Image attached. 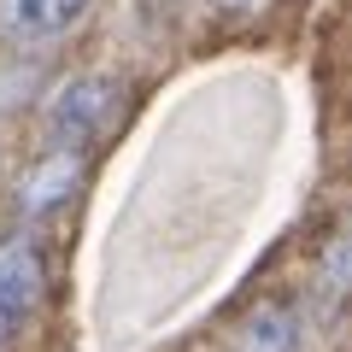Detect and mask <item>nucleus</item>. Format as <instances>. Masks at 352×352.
I'll return each mask as SVG.
<instances>
[{"mask_svg":"<svg viewBox=\"0 0 352 352\" xmlns=\"http://www.w3.org/2000/svg\"><path fill=\"white\" fill-rule=\"evenodd\" d=\"M112 106H118V76H76L53 94L41 135H47V147H82L106 129Z\"/></svg>","mask_w":352,"mask_h":352,"instance_id":"f257e3e1","label":"nucleus"},{"mask_svg":"<svg viewBox=\"0 0 352 352\" xmlns=\"http://www.w3.org/2000/svg\"><path fill=\"white\" fill-rule=\"evenodd\" d=\"M41 282H47L41 247L30 235H6L0 241V335L12 323H24V311L41 300Z\"/></svg>","mask_w":352,"mask_h":352,"instance_id":"f03ea898","label":"nucleus"},{"mask_svg":"<svg viewBox=\"0 0 352 352\" xmlns=\"http://www.w3.org/2000/svg\"><path fill=\"white\" fill-rule=\"evenodd\" d=\"M76 176H82V159H76V147H47V159H41L36 170L18 182V206H24L30 217H41L47 206H59L65 194L76 188Z\"/></svg>","mask_w":352,"mask_h":352,"instance_id":"7ed1b4c3","label":"nucleus"},{"mask_svg":"<svg viewBox=\"0 0 352 352\" xmlns=\"http://www.w3.org/2000/svg\"><path fill=\"white\" fill-rule=\"evenodd\" d=\"M88 12V0H0L6 36H59Z\"/></svg>","mask_w":352,"mask_h":352,"instance_id":"20e7f679","label":"nucleus"},{"mask_svg":"<svg viewBox=\"0 0 352 352\" xmlns=\"http://www.w3.org/2000/svg\"><path fill=\"white\" fill-rule=\"evenodd\" d=\"M294 346H300V311L288 300H264L235 335V352H294Z\"/></svg>","mask_w":352,"mask_h":352,"instance_id":"39448f33","label":"nucleus"}]
</instances>
